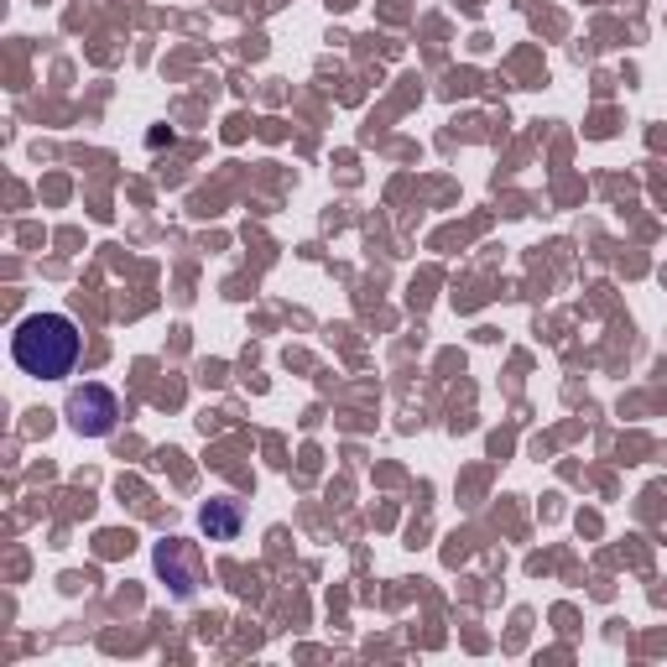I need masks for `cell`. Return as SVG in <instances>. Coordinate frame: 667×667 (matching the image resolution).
<instances>
[{
	"label": "cell",
	"instance_id": "obj_3",
	"mask_svg": "<svg viewBox=\"0 0 667 667\" xmlns=\"http://www.w3.org/2000/svg\"><path fill=\"white\" fill-rule=\"evenodd\" d=\"M157 573H163L178 600H194L198 589V558L188 542H157Z\"/></svg>",
	"mask_w": 667,
	"mask_h": 667
},
{
	"label": "cell",
	"instance_id": "obj_1",
	"mask_svg": "<svg viewBox=\"0 0 667 667\" xmlns=\"http://www.w3.org/2000/svg\"><path fill=\"white\" fill-rule=\"evenodd\" d=\"M79 350H84V334L68 313H32L21 318L17 334H11V360H17L27 375L37 381H58L79 365Z\"/></svg>",
	"mask_w": 667,
	"mask_h": 667
},
{
	"label": "cell",
	"instance_id": "obj_4",
	"mask_svg": "<svg viewBox=\"0 0 667 667\" xmlns=\"http://www.w3.org/2000/svg\"><path fill=\"white\" fill-rule=\"evenodd\" d=\"M198 527H204L209 542H235L245 527V506L235 501V496H214V501L198 511Z\"/></svg>",
	"mask_w": 667,
	"mask_h": 667
},
{
	"label": "cell",
	"instance_id": "obj_2",
	"mask_svg": "<svg viewBox=\"0 0 667 667\" xmlns=\"http://www.w3.org/2000/svg\"><path fill=\"white\" fill-rule=\"evenodd\" d=\"M63 418L79 439H110L115 423H120V396L110 386H99V381H84V386L68 391Z\"/></svg>",
	"mask_w": 667,
	"mask_h": 667
}]
</instances>
